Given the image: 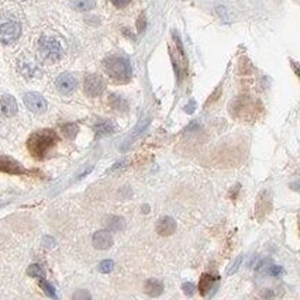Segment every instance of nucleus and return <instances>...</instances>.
Segmentation results:
<instances>
[{
	"label": "nucleus",
	"instance_id": "16",
	"mask_svg": "<svg viewBox=\"0 0 300 300\" xmlns=\"http://www.w3.org/2000/svg\"><path fill=\"white\" fill-rule=\"evenodd\" d=\"M109 105L112 106V109H114L116 112H127L128 110V103L126 99H123L118 95H112L109 97Z\"/></svg>",
	"mask_w": 300,
	"mask_h": 300
},
{
	"label": "nucleus",
	"instance_id": "20",
	"mask_svg": "<svg viewBox=\"0 0 300 300\" xmlns=\"http://www.w3.org/2000/svg\"><path fill=\"white\" fill-rule=\"evenodd\" d=\"M27 273H29L31 278H37V279H44L45 278V272L37 263L30 265L29 269H27Z\"/></svg>",
	"mask_w": 300,
	"mask_h": 300
},
{
	"label": "nucleus",
	"instance_id": "18",
	"mask_svg": "<svg viewBox=\"0 0 300 300\" xmlns=\"http://www.w3.org/2000/svg\"><path fill=\"white\" fill-rule=\"evenodd\" d=\"M72 7L77 11H89L95 7V1L93 0H75L72 3Z\"/></svg>",
	"mask_w": 300,
	"mask_h": 300
},
{
	"label": "nucleus",
	"instance_id": "2",
	"mask_svg": "<svg viewBox=\"0 0 300 300\" xmlns=\"http://www.w3.org/2000/svg\"><path fill=\"white\" fill-rule=\"evenodd\" d=\"M103 68L110 77L117 82H128L131 79L130 62L123 57H109L103 62Z\"/></svg>",
	"mask_w": 300,
	"mask_h": 300
},
{
	"label": "nucleus",
	"instance_id": "5",
	"mask_svg": "<svg viewBox=\"0 0 300 300\" xmlns=\"http://www.w3.org/2000/svg\"><path fill=\"white\" fill-rule=\"evenodd\" d=\"M23 100H24V105L27 106V109L33 113H42L47 110V100L39 93H36V92L26 93Z\"/></svg>",
	"mask_w": 300,
	"mask_h": 300
},
{
	"label": "nucleus",
	"instance_id": "3",
	"mask_svg": "<svg viewBox=\"0 0 300 300\" xmlns=\"http://www.w3.org/2000/svg\"><path fill=\"white\" fill-rule=\"evenodd\" d=\"M38 52L41 58L48 62H57L62 58V47L58 39L52 37H41L38 42Z\"/></svg>",
	"mask_w": 300,
	"mask_h": 300
},
{
	"label": "nucleus",
	"instance_id": "31",
	"mask_svg": "<svg viewBox=\"0 0 300 300\" xmlns=\"http://www.w3.org/2000/svg\"><path fill=\"white\" fill-rule=\"evenodd\" d=\"M185 110H186V113H193L194 102H190V105H189V106L185 107Z\"/></svg>",
	"mask_w": 300,
	"mask_h": 300
},
{
	"label": "nucleus",
	"instance_id": "21",
	"mask_svg": "<svg viewBox=\"0 0 300 300\" xmlns=\"http://www.w3.org/2000/svg\"><path fill=\"white\" fill-rule=\"evenodd\" d=\"M39 286H41V289H42V291L45 292V295H47V296L52 298V299H57V293H55L54 286L45 281V278H44V279H39Z\"/></svg>",
	"mask_w": 300,
	"mask_h": 300
},
{
	"label": "nucleus",
	"instance_id": "27",
	"mask_svg": "<svg viewBox=\"0 0 300 300\" xmlns=\"http://www.w3.org/2000/svg\"><path fill=\"white\" fill-rule=\"evenodd\" d=\"M116 7H126L131 0H110Z\"/></svg>",
	"mask_w": 300,
	"mask_h": 300
},
{
	"label": "nucleus",
	"instance_id": "19",
	"mask_svg": "<svg viewBox=\"0 0 300 300\" xmlns=\"http://www.w3.org/2000/svg\"><path fill=\"white\" fill-rule=\"evenodd\" d=\"M61 130L64 133V136L69 138V140H74L77 136V131H79V127L75 123H68V124H64L61 126Z\"/></svg>",
	"mask_w": 300,
	"mask_h": 300
},
{
	"label": "nucleus",
	"instance_id": "26",
	"mask_svg": "<svg viewBox=\"0 0 300 300\" xmlns=\"http://www.w3.org/2000/svg\"><path fill=\"white\" fill-rule=\"evenodd\" d=\"M74 299L80 300V299H90V295L86 291H79L74 295Z\"/></svg>",
	"mask_w": 300,
	"mask_h": 300
},
{
	"label": "nucleus",
	"instance_id": "22",
	"mask_svg": "<svg viewBox=\"0 0 300 300\" xmlns=\"http://www.w3.org/2000/svg\"><path fill=\"white\" fill-rule=\"evenodd\" d=\"M113 269H114V262L112 261V260H105V261H102L99 263V271L102 272V273H109V272H112Z\"/></svg>",
	"mask_w": 300,
	"mask_h": 300
},
{
	"label": "nucleus",
	"instance_id": "28",
	"mask_svg": "<svg viewBox=\"0 0 300 300\" xmlns=\"http://www.w3.org/2000/svg\"><path fill=\"white\" fill-rule=\"evenodd\" d=\"M42 242H44V245H45V247H48V248L55 247V240H54V238H51V237H44Z\"/></svg>",
	"mask_w": 300,
	"mask_h": 300
},
{
	"label": "nucleus",
	"instance_id": "30",
	"mask_svg": "<svg viewBox=\"0 0 300 300\" xmlns=\"http://www.w3.org/2000/svg\"><path fill=\"white\" fill-rule=\"evenodd\" d=\"M197 128H199V123H197V121H192V123H190V126L186 128V131H188V133H190V131L197 130Z\"/></svg>",
	"mask_w": 300,
	"mask_h": 300
},
{
	"label": "nucleus",
	"instance_id": "25",
	"mask_svg": "<svg viewBox=\"0 0 300 300\" xmlns=\"http://www.w3.org/2000/svg\"><path fill=\"white\" fill-rule=\"evenodd\" d=\"M268 273L269 275H272V276H279L282 273V268L281 266H276V265H271V266H268Z\"/></svg>",
	"mask_w": 300,
	"mask_h": 300
},
{
	"label": "nucleus",
	"instance_id": "24",
	"mask_svg": "<svg viewBox=\"0 0 300 300\" xmlns=\"http://www.w3.org/2000/svg\"><path fill=\"white\" fill-rule=\"evenodd\" d=\"M241 263H242V255H240V257H237V258H235V261L232 262L231 266H230V268H228V271H227V273H228V275L235 273V272L238 271V268L241 266Z\"/></svg>",
	"mask_w": 300,
	"mask_h": 300
},
{
	"label": "nucleus",
	"instance_id": "23",
	"mask_svg": "<svg viewBox=\"0 0 300 300\" xmlns=\"http://www.w3.org/2000/svg\"><path fill=\"white\" fill-rule=\"evenodd\" d=\"M182 289H184V293L186 296H193L194 293H196V286H194V283H192V282H186V283H184V285H182Z\"/></svg>",
	"mask_w": 300,
	"mask_h": 300
},
{
	"label": "nucleus",
	"instance_id": "15",
	"mask_svg": "<svg viewBox=\"0 0 300 300\" xmlns=\"http://www.w3.org/2000/svg\"><path fill=\"white\" fill-rule=\"evenodd\" d=\"M106 224L109 231L118 232V231H123V230L126 228V222H124V219H123V217H118V216H110V217L107 219Z\"/></svg>",
	"mask_w": 300,
	"mask_h": 300
},
{
	"label": "nucleus",
	"instance_id": "7",
	"mask_svg": "<svg viewBox=\"0 0 300 300\" xmlns=\"http://www.w3.org/2000/svg\"><path fill=\"white\" fill-rule=\"evenodd\" d=\"M0 172H4V174H10V175H26L29 174L21 165L10 158V156H0Z\"/></svg>",
	"mask_w": 300,
	"mask_h": 300
},
{
	"label": "nucleus",
	"instance_id": "6",
	"mask_svg": "<svg viewBox=\"0 0 300 300\" xmlns=\"http://www.w3.org/2000/svg\"><path fill=\"white\" fill-rule=\"evenodd\" d=\"M83 87H85V93L87 96L96 97L102 95V92L105 90V82L99 75H89L85 79Z\"/></svg>",
	"mask_w": 300,
	"mask_h": 300
},
{
	"label": "nucleus",
	"instance_id": "4",
	"mask_svg": "<svg viewBox=\"0 0 300 300\" xmlns=\"http://www.w3.org/2000/svg\"><path fill=\"white\" fill-rule=\"evenodd\" d=\"M21 27L16 21H7L0 26V39L6 44L14 42L20 37Z\"/></svg>",
	"mask_w": 300,
	"mask_h": 300
},
{
	"label": "nucleus",
	"instance_id": "8",
	"mask_svg": "<svg viewBox=\"0 0 300 300\" xmlns=\"http://www.w3.org/2000/svg\"><path fill=\"white\" fill-rule=\"evenodd\" d=\"M92 242H93V247L97 248V250H109L112 245H113V237H112V232L109 230H100V231H96L93 234V238H92Z\"/></svg>",
	"mask_w": 300,
	"mask_h": 300
},
{
	"label": "nucleus",
	"instance_id": "1",
	"mask_svg": "<svg viewBox=\"0 0 300 300\" xmlns=\"http://www.w3.org/2000/svg\"><path fill=\"white\" fill-rule=\"evenodd\" d=\"M57 141H58V137L55 134V131L48 130V128L39 130L30 136L29 141H27V148H29L30 154L34 158L44 159L52 150V147L57 144Z\"/></svg>",
	"mask_w": 300,
	"mask_h": 300
},
{
	"label": "nucleus",
	"instance_id": "17",
	"mask_svg": "<svg viewBox=\"0 0 300 300\" xmlns=\"http://www.w3.org/2000/svg\"><path fill=\"white\" fill-rule=\"evenodd\" d=\"M148 124H150V120H148V118H147V120H144V123L141 121V123H140V124L136 127V130L133 131V134H131V136L127 138L126 144H124V147H123V148H127V147L130 146V144H131V143H133V141H134L136 138H138V137L141 136V134L144 133V130H146L147 127H148Z\"/></svg>",
	"mask_w": 300,
	"mask_h": 300
},
{
	"label": "nucleus",
	"instance_id": "12",
	"mask_svg": "<svg viewBox=\"0 0 300 300\" xmlns=\"http://www.w3.org/2000/svg\"><path fill=\"white\" fill-rule=\"evenodd\" d=\"M93 130L97 136H110L116 133L117 126L112 120H99L93 124Z\"/></svg>",
	"mask_w": 300,
	"mask_h": 300
},
{
	"label": "nucleus",
	"instance_id": "14",
	"mask_svg": "<svg viewBox=\"0 0 300 300\" xmlns=\"http://www.w3.org/2000/svg\"><path fill=\"white\" fill-rule=\"evenodd\" d=\"M144 291H146L148 296L156 298V296L162 295L164 285H162V282L156 281V279H148V281L146 282V285H144Z\"/></svg>",
	"mask_w": 300,
	"mask_h": 300
},
{
	"label": "nucleus",
	"instance_id": "29",
	"mask_svg": "<svg viewBox=\"0 0 300 300\" xmlns=\"http://www.w3.org/2000/svg\"><path fill=\"white\" fill-rule=\"evenodd\" d=\"M144 29H146V17L141 16L138 20V31H143Z\"/></svg>",
	"mask_w": 300,
	"mask_h": 300
},
{
	"label": "nucleus",
	"instance_id": "13",
	"mask_svg": "<svg viewBox=\"0 0 300 300\" xmlns=\"http://www.w3.org/2000/svg\"><path fill=\"white\" fill-rule=\"evenodd\" d=\"M217 281H219V276H213V275H210V273H203L202 278H200V281H199V286H197L200 295H202V296H206V295L210 292V289L216 285V282Z\"/></svg>",
	"mask_w": 300,
	"mask_h": 300
},
{
	"label": "nucleus",
	"instance_id": "10",
	"mask_svg": "<svg viewBox=\"0 0 300 300\" xmlns=\"http://www.w3.org/2000/svg\"><path fill=\"white\" fill-rule=\"evenodd\" d=\"M156 232L162 237H168V235H172L175 231H176V222L175 219L169 217V216H165V217H161L156 223V227H155Z\"/></svg>",
	"mask_w": 300,
	"mask_h": 300
},
{
	"label": "nucleus",
	"instance_id": "9",
	"mask_svg": "<svg viewBox=\"0 0 300 300\" xmlns=\"http://www.w3.org/2000/svg\"><path fill=\"white\" fill-rule=\"evenodd\" d=\"M55 85L62 95H71L76 87V79L69 74H62L58 76Z\"/></svg>",
	"mask_w": 300,
	"mask_h": 300
},
{
	"label": "nucleus",
	"instance_id": "11",
	"mask_svg": "<svg viewBox=\"0 0 300 300\" xmlns=\"http://www.w3.org/2000/svg\"><path fill=\"white\" fill-rule=\"evenodd\" d=\"M17 113V102L13 96L4 95L0 97V116L13 117Z\"/></svg>",
	"mask_w": 300,
	"mask_h": 300
}]
</instances>
